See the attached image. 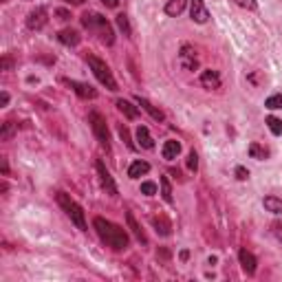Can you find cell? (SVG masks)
I'll list each match as a JSON object with an SVG mask.
<instances>
[{
    "instance_id": "30bf717a",
    "label": "cell",
    "mask_w": 282,
    "mask_h": 282,
    "mask_svg": "<svg viewBox=\"0 0 282 282\" xmlns=\"http://www.w3.org/2000/svg\"><path fill=\"white\" fill-rule=\"evenodd\" d=\"M64 84H69L73 91H75L82 99H95L97 97V91H95L93 86L84 84V82H75V79H64Z\"/></svg>"
},
{
    "instance_id": "7a4b0ae2",
    "label": "cell",
    "mask_w": 282,
    "mask_h": 282,
    "mask_svg": "<svg viewBox=\"0 0 282 282\" xmlns=\"http://www.w3.org/2000/svg\"><path fill=\"white\" fill-rule=\"evenodd\" d=\"M82 25H84L88 31L95 33L104 44H113L115 42V33H113V27L108 25V20L102 16V13H95V11H86L82 16Z\"/></svg>"
},
{
    "instance_id": "8992f818",
    "label": "cell",
    "mask_w": 282,
    "mask_h": 282,
    "mask_svg": "<svg viewBox=\"0 0 282 282\" xmlns=\"http://www.w3.org/2000/svg\"><path fill=\"white\" fill-rule=\"evenodd\" d=\"M47 22H49V11L44 9V7H35L33 11H29L27 27L31 29V31H40V29L47 27Z\"/></svg>"
},
{
    "instance_id": "74e56055",
    "label": "cell",
    "mask_w": 282,
    "mask_h": 282,
    "mask_svg": "<svg viewBox=\"0 0 282 282\" xmlns=\"http://www.w3.org/2000/svg\"><path fill=\"white\" fill-rule=\"evenodd\" d=\"M102 3L106 5V7H110V9H115V7L119 5V0H102Z\"/></svg>"
},
{
    "instance_id": "52a82bcc",
    "label": "cell",
    "mask_w": 282,
    "mask_h": 282,
    "mask_svg": "<svg viewBox=\"0 0 282 282\" xmlns=\"http://www.w3.org/2000/svg\"><path fill=\"white\" fill-rule=\"evenodd\" d=\"M95 168H97V174H99L102 188L106 190V194H110V196H117V185H115L113 176H110V172L106 170V166H104V161H102V159H97V163H95Z\"/></svg>"
},
{
    "instance_id": "d590c367",
    "label": "cell",
    "mask_w": 282,
    "mask_h": 282,
    "mask_svg": "<svg viewBox=\"0 0 282 282\" xmlns=\"http://www.w3.org/2000/svg\"><path fill=\"white\" fill-rule=\"evenodd\" d=\"M55 16L60 18V20H69V18H71V13H69V11H64V9H57V11H55Z\"/></svg>"
},
{
    "instance_id": "e575fe53",
    "label": "cell",
    "mask_w": 282,
    "mask_h": 282,
    "mask_svg": "<svg viewBox=\"0 0 282 282\" xmlns=\"http://www.w3.org/2000/svg\"><path fill=\"white\" fill-rule=\"evenodd\" d=\"M0 166H3V176L9 174V163H7V159H5V157H0Z\"/></svg>"
},
{
    "instance_id": "7c38bea8",
    "label": "cell",
    "mask_w": 282,
    "mask_h": 282,
    "mask_svg": "<svg viewBox=\"0 0 282 282\" xmlns=\"http://www.w3.org/2000/svg\"><path fill=\"white\" fill-rule=\"evenodd\" d=\"M201 86L207 88V91H216V88H220V75L218 71H212L207 69L201 73Z\"/></svg>"
},
{
    "instance_id": "ba28073f",
    "label": "cell",
    "mask_w": 282,
    "mask_h": 282,
    "mask_svg": "<svg viewBox=\"0 0 282 282\" xmlns=\"http://www.w3.org/2000/svg\"><path fill=\"white\" fill-rule=\"evenodd\" d=\"M190 18L196 22V25H205L210 20V11L203 0H190Z\"/></svg>"
},
{
    "instance_id": "ffe728a7",
    "label": "cell",
    "mask_w": 282,
    "mask_h": 282,
    "mask_svg": "<svg viewBox=\"0 0 282 282\" xmlns=\"http://www.w3.org/2000/svg\"><path fill=\"white\" fill-rule=\"evenodd\" d=\"M137 104H139V106H144L146 113H150L152 119H157V122H163V119H166V115H163L159 108H154V106H152V104L148 102V99H144V97H137Z\"/></svg>"
},
{
    "instance_id": "2e32d148",
    "label": "cell",
    "mask_w": 282,
    "mask_h": 282,
    "mask_svg": "<svg viewBox=\"0 0 282 282\" xmlns=\"http://www.w3.org/2000/svg\"><path fill=\"white\" fill-rule=\"evenodd\" d=\"M137 141L141 148H146V150H152L154 148V139L150 137V130L146 128V126H139L137 128Z\"/></svg>"
},
{
    "instance_id": "5bb4252c",
    "label": "cell",
    "mask_w": 282,
    "mask_h": 282,
    "mask_svg": "<svg viewBox=\"0 0 282 282\" xmlns=\"http://www.w3.org/2000/svg\"><path fill=\"white\" fill-rule=\"evenodd\" d=\"M57 40H60L62 44H66V47H77L82 35L75 31V29H62V31L57 33Z\"/></svg>"
},
{
    "instance_id": "f546056e",
    "label": "cell",
    "mask_w": 282,
    "mask_h": 282,
    "mask_svg": "<svg viewBox=\"0 0 282 282\" xmlns=\"http://www.w3.org/2000/svg\"><path fill=\"white\" fill-rule=\"evenodd\" d=\"M234 5H238L240 9H249V11H256L258 9V3L256 0H232Z\"/></svg>"
},
{
    "instance_id": "4fadbf2b",
    "label": "cell",
    "mask_w": 282,
    "mask_h": 282,
    "mask_svg": "<svg viewBox=\"0 0 282 282\" xmlns=\"http://www.w3.org/2000/svg\"><path fill=\"white\" fill-rule=\"evenodd\" d=\"M179 152H181V144L176 139L166 141L163 148H161V154H163V159H166V161H174L176 157H179Z\"/></svg>"
},
{
    "instance_id": "f1b7e54d",
    "label": "cell",
    "mask_w": 282,
    "mask_h": 282,
    "mask_svg": "<svg viewBox=\"0 0 282 282\" xmlns=\"http://www.w3.org/2000/svg\"><path fill=\"white\" fill-rule=\"evenodd\" d=\"M141 194H146V196H154V194H157V183H152V181H144V183H141Z\"/></svg>"
},
{
    "instance_id": "d6a6232c",
    "label": "cell",
    "mask_w": 282,
    "mask_h": 282,
    "mask_svg": "<svg viewBox=\"0 0 282 282\" xmlns=\"http://www.w3.org/2000/svg\"><path fill=\"white\" fill-rule=\"evenodd\" d=\"M234 172H236V179H238V181H247L249 179V170L245 166H236Z\"/></svg>"
},
{
    "instance_id": "8d00e7d4",
    "label": "cell",
    "mask_w": 282,
    "mask_h": 282,
    "mask_svg": "<svg viewBox=\"0 0 282 282\" xmlns=\"http://www.w3.org/2000/svg\"><path fill=\"white\" fill-rule=\"evenodd\" d=\"M9 104V93L3 91V95H0V106H7Z\"/></svg>"
},
{
    "instance_id": "1f68e13d",
    "label": "cell",
    "mask_w": 282,
    "mask_h": 282,
    "mask_svg": "<svg viewBox=\"0 0 282 282\" xmlns=\"http://www.w3.org/2000/svg\"><path fill=\"white\" fill-rule=\"evenodd\" d=\"M119 135H122V139L126 141V146L130 148V150H135V144H132V139H130V132H128V128H126V126H119Z\"/></svg>"
},
{
    "instance_id": "9c48e42d",
    "label": "cell",
    "mask_w": 282,
    "mask_h": 282,
    "mask_svg": "<svg viewBox=\"0 0 282 282\" xmlns=\"http://www.w3.org/2000/svg\"><path fill=\"white\" fill-rule=\"evenodd\" d=\"M179 64L181 69L185 71H194L198 66V60H196V51L190 47V44H183L181 47V53H179Z\"/></svg>"
},
{
    "instance_id": "83f0119b",
    "label": "cell",
    "mask_w": 282,
    "mask_h": 282,
    "mask_svg": "<svg viewBox=\"0 0 282 282\" xmlns=\"http://www.w3.org/2000/svg\"><path fill=\"white\" fill-rule=\"evenodd\" d=\"M117 27L124 31V35H130L132 33L130 22H128V16H126V13H119V16H117Z\"/></svg>"
},
{
    "instance_id": "d6986e66",
    "label": "cell",
    "mask_w": 282,
    "mask_h": 282,
    "mask_svg": "<svg viewBox=\"0 0 282 282\" xmlns=\"http://www.w3.org/2000/svg\"><path fill=\"white\" fill-rule=\"evenodd\" d=\"M126 220H128V227L132 229V234H135V236H137V240L146 245V243H148V238H146L144 229H141V227H139V223L135 220V216H132V212H126Z\"/></svg>"
},
{
    "instance_id": "7402d4cb",
    "label": "cell",
    "mask_w": 282,
    "mask_h": 282,
    "mask_svg": "<svg viewBox=\"0 0 282 282\" xmlns=\"http://www.w3.org/2000/svg\"><path fill=\"white\" fill-rule=\"evenodd\" d=\"M265 210L271 212V214H282V198H276V196H265Z\"/></svg>"
},
{
    "instance_id": "9a60e30c",
    "label": "cell",
    "mask_w": 282,
    "mask_h": 282,
    "mask_svg": "<svg viewBox=\"0 0 282 282\" xmlns=\"http://www.w3.org/2000/svg\"><path fill=\"white\" fill-rule=\"evenodd\" d=\"M148 172H150V163H148V161H132L130 168H128L130 179H139V176H144Z\"/></svg>"
},
{
    "instance_id": "44dd1931",
    "label": "cell",
    "mask_w": 282,
    "mask_h": 282,
    "mask_svg": "<svg viewBox=\"0 0 282 282\" xmlns=\"http://www.w3.org/2000/svg\"><path fill=\"white\" fill-rule=\"evenodd\" d=\"M152 225L157 227V234H161V236H170V232H172V225H170V220L166 216H154Z\"/></svg>"
},
{
    "instance_id": "4dcf8cb0",
    "label": "cell",
    "mask_w": 282,
    "mask_h": 282,
    "mask_svg": "<svg viewBox=\"0 0 282 282\" xmlns=\"http://www.w3.org/2000/svg\"><path fill=\"white\" fill-rule=\"evenodd\" d=\"M188 170H190V172H196V170H198V154L194 150L188 154Z\"/></svg>"
},
{
    "instance_id": "ab89813d",
    "label": "cell",
    "mask_w": 282,
    "mask_h": 282,
    "mask_svg": "<svg viewBox=\"0 0 282 282\" xmlns=\"http://www.w3.org/2000/svg\"><path fill=\"white\" fill-rule=\"evenodd\" d=\"M64 3H69V5H82L84 0H64Z\"/></svg>"
},
{
    "instance_id": "8fae6325",
    "label": "cell",
    "mask_w": 282,
    "mask_h": 282,
    "mask_svg": "<svg viewBox=\"0 0 282 282\" xmlns=\"http://www.w3.org/2000/svg\"><path fill=\"white\" fill-rule=\"evenodd\" d=\"M238 260H240L243 271L247 273V276H254V273H256V267H258L256 256L251 254V251H247V249H240V251H238Z\"/></svg>"
},
{
    "instance_id": "277c9868",
    "label": "cell",
    "mask_w": 282,
    "mask_h": 282,
    "mask_svg": "<svg viewBox=\"0 0 282 282\" xmlns=\"http://www.w3.org/2000/svg\"><path fill=\"white\" fill-rule=\"evenodd\" d=\"M86 62H88V66H91L93 75L99 79L102 86H106L108 91H117V82H115L113 71H110V66L106 62L99 60V57H95V55H86Z\"/></svg>"
},
{
    "instance_id": "f35d334b",
    "label": "cell",
    "mask_w": 282,
    "mask_h": 282,
    "mask_svg": "<svg viewBox=\"0 0 282 282\" xmlns=\"http://www.w3.org/2000/svg\"><path fill=\"white\" fill-rule=\"evenodd\" d=\"M11 69V60L9 57H3V71H9Z\"/></svg>"
},
{
    "instance_id": "484cf974",
    "label": "cell",
    "mask_w": 282,
    "mask_h": 282,
    "mask_svg": "<svg viewBox=\"0 0 282 282\" xmlns=\"http://www.w3.org/2000/svg\"><path fill=\"white\" fill-rule=\"evenodd\" d=\"M13 135H16V124H13V122H5L3 124V130H0V139L9 141Z\"/></svg>"
},
{
    "instance_id": "3957f363",
    "label": "cell",
    "mask_w": 282,
    "mask_h": 282,
    "mask_svg": "<svg viewBox=\"0 0 282 282\" xmlns=\"http://www.w3.org/2000/svg\"><path fill=\"white\" fill-rule=\"evenodd\" d=\"M55 201L57 205L64 210V214L73 220V225H75L77 229H82V232H86V216H84V210H82V205L75 203L73 198L66 194V192H57L55 194Z\"/></svg>"
},
{
    "instance_id": "4316f807",
    "label": "cell",
    "mask_w": 282,
    "mask_h": 282,
    "mask_svg": "<svg viewBox=\"0 0 282 282\" xmlns=\"http://www.w3.org/2000/svg\"><path fill=\"white\" fill-rule=\"evenodd\" d=\"M265 106L269 108V110H282V95L276 93V95H271V97H267L265 99Z\"/></svg>"
},
{
    "instance_id": "603a6c76",
    "label": "cell",
    "mask_w": 282,
    "mask_h": 282,
    "mask_svg": "<svg viewBox=\"0 0 282 282\" xmlns=\"http://www.w3.org/2000/svg\"><path fill=\"white\" fill-rule=\"evenodd\" d=\"M249 157L263 161V159L269 157V150H267V148H263L260 144H249Z\"/></svg>"
},
{
    "instance_id": "ac0fdd59",
    "label": "cell",
    "mask_w": 282,
    "mask_h": 282,
    "mask_svg": "<svg viewBox=\"0 0 282 282\" xmlns=\"http://www.w3.org/2000/svg\"><path fill=\"white\" fill-rule=\"evenodd\" d=\"M117 110H119V113H124L126 119H137V115H139V110L132 106L128 99H117Z\"/></svg>"
},
{
    "instance_id": "60d3db41",
    "label": "cell",
    "mask_w": 282,
    "mask_h": 282,
    "mask_svg": "<svg viewBox=\"0 0 282 282\" xmlns=\"http://www.w3.org/2000/svg\"><path fill=\"white\" fill-rule=\"evenodd\" d=\"M0 3H9V0H0Z\"/></svg>"
},
{
    "instance_id": "d4e9b609",
    "label": "cell",
    "mask_w": 282,
    "mask_h": 282,
    "mask_svg": "<svg viewBox=\"0 0 282 282\" xmlns=\"http://www.w3.org/2000/svg\"><path fill=\"white\" fill-rule=\"evenodd\" d=\"M265 124H267V128H269V130L273 132V135H276V137H280V135H282V122L278 119V117L269 115V117H267V119H265Z\"/></svg>"
},
{
    "instance_id": "836d02e7",
    "label": "cell",
    "mask_w": 282,
    "mask_h": 282,
    "mask_svg": "<svg viewBox=\"0 0 282 282\" xmlns=\"http://www.w3.org/2000/svg\"><path fill=\"white\" fill-rule=\"evenodd\" d=\"M271 232H273V236H276V238L282 243V223H273V225H271Z\"/></svg>"
},
{
    "instance_id": "cb8c5ba5",
    "label": "cell",
    "mask_w": 282,
    "mask_h": 282,
    "mask_svg": "<svg viewBox=\"0 0 282 282\" xmlns=\"http://www.w3.org/2000/svg\"><path fill=\"white\" fill-rule=\"evenodd\" d=\"M161 196L166 203H172V185H170V179L168 176H161Z\"/></svg>"
},
{
    "instance_id": "5b68a950",
    "label": "cell",
    "mask_w": 282,
    "mask_h": 282,
    "mask_svg": "<svg viewBox=\"0 0 282 282\" xmlns=\"http://www.w3.org/2000/svg\"><path fill=\"white\" fill-rule=\"evenodd\" d=\"M88 124H91L95 137H97V141H99V146L106 148V150H110V132H108L106 119H104L97 110H91V113H88Z\"/></svg>"
},
{
    "instance_id": "e0dca14e",
    "label": "cell",
    "mask_w": 282,
    "mask_h": 282,
    "mask_svg": "<svg viewBox=\"0 0 282 282\" xmlns=\"http://www.w3.org/2000/svg\"><path fill=\"white\" fill-rule=\"evenodd\" d=\"M185 5H188V0H168V5H166V11L170 18H176V16H181L183 9H185Z\"/></svg>"
},
{
    "instance_id": "6da1fadb",
    "label": "cell",
    "mask_w": 282,
    "mask_h": 282,
    "mask_svg": "<svg viewBox=\"0 0 282 282\" xmlns=\"http://www.w3.org/2000/svg\"><path fill=\"white\" fill-rule=\"evenodd\" d=\"M93 225L95 229H97V236L108 245L110 249H115V251H124L126 247H128V234H126V229L119 227V225H115L113 220H106L104 216H97L93 220Z\"/></svg>"
}]
</instances>
